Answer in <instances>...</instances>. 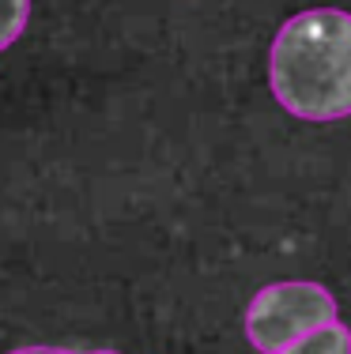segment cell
<instances>
[{"label":"cell","mask_w":351,"mask_h":354,"mask_svg":"<svg viewBox=\"0 0 351 354\" xmlns=\"http://www.w3.org/2000/svg\"><path fill=\"white\" fill-rule=\"evenodd\" d=\"M269 83L298 121L351 117V12L306 8L291 15L272 41Z\"/></svg>","instance_id":"obj_1"},{"label":"cell","mask_w":351,"mask_h":354,"mask_svg":"<svg viewBox=\"0 0 351 354\" xmlns=\"http://www.w3.org/2000/svg\"><path fill=\"white\" fill-rule=\"evenodd\" d=\"M336 298L321 283L306 279H287V283H269L253 294L246 309V335L253 351L261 354H280L303 335L317 328L336 324Z\"/></svg>","instance_id":"obj_2"},{"label":"cell","mask_w":351,"mask_h":354,"mask_svg":"<svg viewBox=\"0 0 351 354\" xmlns=\"http://www.w3.org/2000/svg\"><path fill=\"white\" fill-rule=\"evenodd\" d=\"M280 354H351V328H344L336 320L329 328H317V332L303 335L298 343H291Z\"/></svg>","instance_id":"obj_3"},{"label":"cell","mask_w":351,"mask_h":354,"mask_svg":"<svg viewBox=\"0 0 351 354\" xmlns=\"http://www.w3.org/2000/svg\"><path fill=\"white\" fill-rule=\"evenodd\" d=\"M30 19V0H0V53L23 35Z\"/></svg>","instance_id":"obj_4"},{"label":"cell","mask_w":351,"mask_h":354,"mask_svg":"<svg viewBox=\"0 0 351 354\" xmlns=\"http://www.w3.org/2000/svg\"><path fill=\"white\" fill-rule=\"evenodd\" d=\"M15 354H72V351H64V347H23Z\"/></svg>","instance_id":"obj_5"},{"label":"cell","mask_w":351,"mask_h":354,"mask_svg":"<svg viewBox=\"0 0 351 354\" xmlns=\"http://www.w3.org/2000/svg\"><path fill=\"white\" fill-rule=\"evenodd\" d=\"M91 354H117V351H91Z\"/></svg>","instance_id":"obj_6"}]
</instances>
